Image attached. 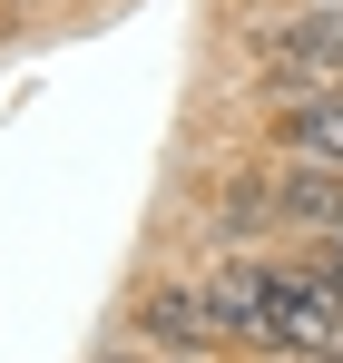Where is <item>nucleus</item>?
I'll list each match as a JSON object with an SVG mask.
<instances>
[{"mask_svg":"<svg viewBox=\"0 0 343 363\" xmlns=\"http://www.w3.org/2000/svg\"><path fill=\"white\" fill-rule=\"evenodd\" d=\"M128 334H137L147 354H176V363H206L216 344H235L226 314H216V295H206L196 275H157L147 295L128 304Z\"/></svg>","mask_w":343,"mask_h":363,"instance_id":"f03ea898","label":"nucleus"},{"mask_svg":"<svg viewBox=\"0 0 343 363\" xmlns=\"http://www.w3.org/2000/svg\"><path fill=\"white\" fill-rule=\"evenodd\" d=\"M265 354H285V363L343 354V295L314 265H275L265 275Z\"/></svg>","mask_w":343,"mask_h":363,"instance_id":"f257e3e1","label":"nucleus"},{"mask_svg":"<svg viewBox=\"0 0 343 363\" xmlns=\"http://www.w3.org/2000/svg\"><path fill=\"white\" fill-rule=\"evenodd\" d=\"M265 275H275V265H255V255H226V265L206 275V295H216V314H226V334H235V344H255V354H265Z\"/></svg>","mask_w":343,"mask_h":363,"instance_id":"423d86ee","label":"nucleus"},{"mask_svg":"<svg viewBox=\"0 0 343 363\" xmlns=\"http://www.w3.org/2000/svg\"><path fill=\"white\" fill-rule=\"evenodd\" d=\"M334 245H343V226H334Z\"/></svg>","mask_w":343,"mask_h":363,"instance_id":"0eeeda50","label":"nucleus"},{"mask_svg":"<svg viewBox=\"0 0 343 363\" xmlns=\"http://www.w3.org/2000/svg\"><path fill=\"white\" fill-rule=\"evenodd\" d=\"M255 69L275 89H343V0H304L294 20L255 30Z\"/></svg>","mask_w":343,"mask_h":363,"instance_id":"7ed1b4c3","label":"nucleus"},{"mask_svg":"<svg viewBox=\"0 0 343 363\" xmlns=\"http://www.w3.org/2000/svg\"><path fill=\"white\" fill-rule=\"evenodd\" d=\"M275 147H285V157L343 167V89H294L285 108H275Z\"/></svg>","mask_w":343,"mask_h":363,"instance_id":"39448f33","label":"nucleus"},{"mask_svg":"<svg viewBox=\"0 0 343 363\" xmlns=\"http://www.w3.org/2000/svg\"><path fill=\"white\" fill-rule=\"evenodd\" d=\"M275 216L304 226V236H334V226H343V167H324V157H285V167H275Z\"/></svg>","mask_w":343,"mask_h":363,"instance_id":"20e7f679","label":"nucleus"}]
</instances>
